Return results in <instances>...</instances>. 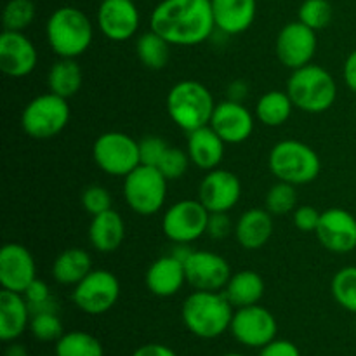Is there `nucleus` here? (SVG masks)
<instances>
[{"label": "nucleus", "mask_w": 356, "mask_h": 356, "mask_svg": "<svg viewBox=\"0 0 356 356\" xmlns=\"http://www.w3.org/2000/svg\"><path fill=\"white\" fill-rule=\"evenodd\" d=\"M169 145L159 136H146L139 141V156H141L143 165L159 167L160 160L163 159Z\"/></svg>", "instance_id": "nucleus-41"}, {"label": "nucleus", "mask_w": 356, "mask_h": 356, "mask_svg": "<svg viewBox=\"0 0 356 356\" xmlns=\"http://www.w3.org/2000/svg\"><path fill=\"white\" fill-rule=\"evenodd\" d=\"M242 197V183L232 170L214 169L200 183L198 200L209 212H229Z\"/></svg>", "instance_id": "nucleus-17"}, {"label": "nucleus", "mask_w": 356, "mask_h": 356, "mask_svg": "<svg viewBox=\"0 0 356 356\" xmlns=\"http://www.w3.org/2000/svg\"><path fill=\"white\" fill-rule=\"evenodd\" d=\"M233 315V305L221 291H195L181 309L186 329L200 339H216L229 330Z\"/></svg>", "instance_id": "nucleus-2"}, {"label": "nucleus", "mask_w": 356, "mask_h": 356, "mask_svg": "<svg viewBox=\"0 0 356 356\" xmlns=\"http://www.w3.org/2000/svg\"><path fill=\"white\" fill-rule=\"evenodd\" d=\"M134 2H136V0H134Z\"/></svg>", "instance_id": "nucleus-49"}, {"label": "nucleus", "mask_w": 356, "mask_h": 356, "mask_svg": "<svg viewBox=\"0 0 356 356\" xmlns=\"http://www.w3.org/2000/svg\"><path fill=\"white\" fill-rule=\"evenodd\" d=\"M211 125L226 145H240L252 136L254 117L240 101H221L216 104Z\"/></svg>", "instance_id": "nucleus-19"}, {"label": "nucleus", "mask_w": 356, "mask_h": 356, "mask_svg": "<svg viewBox=\"0 0 356 356\" xmlns=\"http://www.w3.org/2000/svg\"><path fill=\"white\" fill-rule=\"evenodd\" d=\"M56 356H104V350L92 334L73 330L56 341Z\"/></svg>", "instance_id": "nucleus-32"}, {"label": "nucleus", "mask_w": 356, "mask_h": 356, "mask_svg": "<svg viewBox=\"0 0 356 356\" xmlns=\"http://www.w3.org/2000/svg\"><path fill=\"white\" fill-rule=\"evenodd\" d=\"M343 76H344V82H346V86L356 94V49L351 52L350 56H348L346 63H344Z\"/></svg>", "instance_id": "nucleus-46"}, {"label": "nucleus", "mask_w": 356, "mask_h": 356, "mask_svg": "<svg viewBox=\"0 0 356 356\" xmlns=\"http://www.w3.org/2000/svg\"><path fill=\"white\" fill-rule=\"evenodd\" d=\"M82 205L90 216L103 214V212L110 211L111 209V195L106 188L97 186V184H92V186L86 188L82 193Z\"/></svg>", "instance_id": "nucleus-40"}, {"label": "nucleus", "mask_w": 356, "mask_h": 356, "mask_svg": "<svg viewBox=\"0 0 356 356\" xmlns=\"http://www.w3.org/2000/svg\"><path fill=\"white\" fill-rule=\"evenodd\" d=\"M316 238L327 250L348 254L356 249V218L344 209H329L322 212Z\"/></svg>", "instance_id": "nucleus-18"}, {"label": "nucleus", "mask_w": 356, "mask_h": 356, "mask_svg": "<svg viewBox=\"0 0 356 356\" xmlns=\"http://www.w3.org/2000/svg\"><path fill=\"white\" fill-rule=\"evenodd\" d=\"M92 156L96 165L110 176L125 177L141 165L139 141L125 132H104L94 141Z\"/></svg>", "instance_id": "nucleus-9"}, {"label": "nucleus", "mask_w": 356, "mask_h": 356, "mask_svg": "<svg viewBox=\"0 0 356 356\" xmlns=\"http://www.w3.org/2000/svg\"><path fill=\"white\" fill-rule=\"evenodd\" d=\"M124 197L139 216H153L167 198V179L156 167L139 165L124 177Z\"/></svg>", "instance_id": "nucleus-8"}, {"label": "nucleus", "mask_w": 356, "mask_h": 356, "mask_svg": "<svg viewBox=\"0 0 356 356\" xmlns=\"http://www.w3.org/2000/svg\"><path fill=\"white\" fill-rule=\"evenodd\" d=\"M316 51V31L301 21L287 23L277 37V56L291 70L309 65Z\"/></svg>", "instance_id": "nucleus-14"}, {"label": "nucleus", "mask_w": 356, "mask_h": 356, "mask_svg": "<svg viewBox=\"0 0 356 356\" xmlns=\"http://www.w3.org/2000/svg\"><path fill=\"white\" fill-rule=\"evenodd\" d=\"M37 280V266L30 250L21 243H6L0 250V284L6 291L23 294Z\"/></svg>", "instance_id": "nucleus-15"}, {"label": "nucleus", "mask_w": 356, "mask_h": 356, "mask_svg": "<svg viewBox=\"0 0 356 356\" xmlns=\"http://www.w3.org/2000/svg\"><path fill=\"white\" fill-rule=\"evenodd\" d=\"M149 26L170 45H198L216 28L212 3L211 0H162L153 9Z\"/></svg>", "instance_id": "nucleus-1"}, {"label": "nucleus", "mask_w": 356, "mask_h": 356, "mask_svg": "<svg viewBox=\"0 0 356 356\" xmlns=\"http://www.w3.org/2000/svg\"><path fill=\"white\" fill-rule=\"evenodd\" d=\"M287 94L299 110L306 113H323L336 103L337 83L325 68L309 63L302 68L292 70Z\"/></svg>", "instance_id": "nucleus-5"}, {"label": "nucleus", "mask_w": 356, "mask_h": 356, "mask_svg": "<svg viewBox=\"0 0 356 356\" xmlns=\"http://www.w3.org/2000/svg\"><path fill=\"white\" fill-rule=\"evenodd\" d=\"M37 61V49L23 31L3 30L0 37V70L6 75L14 79L30 75Z\"/></svg>", "instance_id": "nucleus-20"}, {"label": "nucleus", "mask_w": 356, "mask_h": 356, "mask_svg": "<svg viewBox=\"0 0 356 356\" xmlns=\"http://www.w3.org/2000/svg\"><path fill=\"white\" fill-rule=\"evenodd\" d=\"M259 356H301V351L294 343L287 339H273L261 348Z\"/></svg>", "instance_id": "nucleus-44"}, {"label": "nucleus", "mask_w": 356, "mask_h": 356, "mask_svg": "<svg viewBox=\"0 0 356 356\" xmlns=\"http://www.w3.org/2000/svg\"><path fill=\"white\" fill-rule=\"evenodd\" d=\"M125 238V222L117 211L92 216L89 226V242L97 252H115Z\"/></svg>", "instance_id": "nucleus-25"}, {"label": "nucleus", "mask_w": 356, "mask_h": 356, "mask_svg": "<svg viewBox=\"0 0 356 356\" xmlns=\"http://www.w3.org/2000/svg\"><path fill=\"white\" fill-rule=\"evenodd\" d=\"M186 282L183 261L176 256H163L156 259L146 271V287L159 298H170L183 289Z\"/></svg>", "instance_id": "nucleus-22"}, {"label": "nucleus", "mask_w": 356, "mask_h": 356, "mask_svg": "<svg viewBox=\"0 0 356 356\" xmlns=\"http://www.w3.org/2000/svg\"><path fill=\"white\" fill-rule=\"evenodd\" d=\"M207 233L216 240L226 238L232 233V221L228 218V212H212L209 218Z\"/></svg>", "instance_id": "nucleus-43"}, {"label": "nucleus", "mask_w": 356, "mask_h": 356, "mask_svg": "<svg viewBox=\"0 0 356 356\" xmlns=\"http://www.w3.org/2000/svg\"><path fill=\"white\" fill-rule=\"evenodd\" d=\"M6 356H28V351L23 344L14 343L6 350Z\"/></svg>", "instance_id": "nucleus-47"}, {"label": "nucleus", "mask_w": 356, "mask_h": 356, "mask_svg": "<svg viewBox=\"0 0 356 356\" xmlns=\"http://www.w3.org/2000/svg\"><path fill=\"white\" fill-rule=\"evenodd\" d=\"M136 52L138 58L146 68L162 70L167 66L170 59V44L156 31L149 30L143 33L136 42Z\"/></svg>", "instance_id": "nucleus-31"}, {"label": "nucleus", "mask_w": 356, "mask_h": 356, "mask_svg": "<svg viewBox=\"0 0 356 356\" xmlns=\"http://www.w3.org/2000/svg\"><path fill=\"white\" fill-rule=\"evenodd\" d=\"M33 0H9L3 7L2 21L3 28L9 31H23L33 23L35 19Z\"/></svg>", "instance_id": "nucleus-34"}, {"label": "nucleus", "mask_w": 356, "mask_h": 356, "mask_svg": "<svg viewBox=\"0 0 356 356\" xmlns=\"http://www.w3.org/2000/svg\"><path fill=\"white\" fill-rule=\"evenodd\" d=\"M68 99L52 92L33 97L21 113V127L33 139L54 138L68 125Z\"/></svg>", "instance_id": "nucleus-7"}, {"label": "nucleus", "mask_w": 356, "mask_h": 356, "mask_svg": "<svg viewBox=\"0 0 356 356\" xmlns=\"http://www.w3.org/2000/svg\"><path fill=\"white\" fill-rule=\"evenodd\" d=\"M30 330L33 334L35 339L42 341V343H52L58 341L63 336V323L59 320L58 313L54 312H42L31 315L30 320Z\"/></svg>", "instance_id": "nucleus-37"}, {"label": "nucleus", "mask_w": 356, "mask_h": 356, "mask_svg": "<svg viewBox=\"0 0 356 356\" xmlns=\"http://www.w3.org/2000/svg\"><path fill=\"white\" fill-rule=\"evenodd\" d=\"M83 83V73L73 58H61L51 66L47 75L49 92L70 99L80 90Z\"/></svg>", "instance_id": "nucleus-29"}, {"label": "nucleus", "mask_w": 356, "mask_h": 356, "mask_svg": "<svg viewBox=\"0 0 356 356\" xmlns=\"http://www.w3.org/2000/svg\"><path fill=\"white\" fill-rule=\"evenodd\" d=\"M30 306L23 294L3 289L0 292V339L14 343L30 325Z\"/></svg>", "instance_id": "nucleus-24"}, {"label": "nucleus", "mask_w": 356, "mask_h": 356, "mask_svg": "<svg viewBox=\"0 0 356 356\" xmlns=\"http://www.w3.org/2000/svg\"><path fill=\"white\" fill-rule=\"evenodd\" d=\"M222 356H243V355H240V353H228V355H222Z\"/></svg>", "instance_id": "nucleus-48"}, {"label": "nucleus", "mask_w": 356, "mask_h": 356, "mask_svg": "<svg viewBox=\"0 0 356 356\" xmlns=\"http://www.w3.org/2000/svg\"><path fill=\"white\" fill-rule=\"evenodd\" d=\"M214 108L212 94L197 80H181L167 94V113L177 127L186 132L211 124Z\"/></svg>", "instance_id": "nucleus-4"}, {"label": "nucleus", "mask_w": 356, "mask_h": 356, "mask_svg": "<svg viewBox=\"0 0 356 356\" xmlns=\"http://www.w3.org/2000/svg\"><path fill=\"white\" fill-rule=\"evenodd\" d=\"M211 212L200 200H181L167 209L162 219V229L174 243H188L207 233Z\"/></svg>", "instance_id": "nucleus-11"}, {"label": "nucleus", "mask_w": 356, "mask_h": 356, "mask_svg": "<svg viewBox=\"0 0 356 356\" xmlns=\"http://www.w3.org/2000/svg\"><path fill=\"white\" fill-rule=\"evenodd\" d=\"M120 284L108 270H92L73 289V302L87 315H103L110 312L118 301Z\"/></svg>", "instance_id": "nucleus-10"}, {"label": "nucleus", "mask_w": 356, "mask_h": 356, "mask_svg": "<svg viewBox=\"0 0 356 356\" xmlns=\"http://www.w3.org/2000/svg\"><path fill=\"white\" fill-rule=\"evenodd\" d=\"M23 298L26 299L28 306H30L31 315L42 312H58V305H56V299L52 298L51 289L45 282L35 280L26 291L23 292Z\"/></svg>", "instance_id": "nucleus-38"}, {"label": "nucleus", "mask_w": 356, "mask_h": 356, "mask_svg": "<svg viewBox=\"0 0 356 356\" xmlns=\"http://www.w3.org/2000/svg\"><path fill=\"white\" fill-rule=\"evenodd\" d=\"M45 35L52 51L59 58H79L92 42V23L79 7L56 9L45 24Z\"/></svg>", "instance_id": "nucleus-3"}, {"label": "nucleus", "mask_w": 356, "mask_h": 356, "mask_svg": "<svg viewBox=\"0 0 356 356\" xmlns=\"http://www.w3.org/2000/svg\"><path fill=\"white\" fill-rule=\"evenodd\" d=\"M334 17L332 3L329 0H305L299 7V21L312 30H323Z\"/></svg>", "instance_id": "nucleus-35"}, {"label": "nucleus", "mask_w": 356, "mask_h": 356, "mask_svg": "<svg viewBox=\"0 0 356 356\" xmlns=\"http://www.w3.org/2000/svg\"><path fill=\"white\" fill-rule=\"evenodd\" d=\"M139 10L134 0H101L97 9V26L113 42L134 37L139 28Z\"/></svg>", "instance_id": "nucleus-16"}, {"label": "nucleus", "mask_w": 356, "mask_h": 356, "mask_svg": "<svg viewBox=\"0 0 356 356\" xmlns=\"http://www.w3.org/2000/svg\"><path fill=\"white\" fill-rule=\"evenodd\" d=\"M233 337L247 348H263L277 339L278 323L270 309L259 305L238 308L229 325Z\"/></svg>", "instance_id": "nucleus-12"}, {"label": "nucleus", "mask_w": 356, "mask_h": 356, "mask_svg": "<svg viewBox=\"0 0 356 356\" xmlns=\"http://www.w3.org/2000/svg\"><path fill=\"white\" fill-rule=\"evenodd\" d=\"M330 287L337 305L356 315V266H346L337 271Z\"/></svg>", "instance_id": "nucleus-33"}, {"label": "nucleus", "mask_w": 356, "mask_h": 356, "mask_svg": "<svg viewBox=\"0 0 356 356\" xmlns=\"http://www.w3.org/2000/svg\"><path fill=\"white\" fill-rule=\"evenodd\" d=\"M236 240L247 250H257L268 243L273 235L271 212L264 209H250L240 216L235 229Z\"/></svg>", "instance_id": "nucleus-26"}, {"label": "nucleus", "mask_w": 356, "mask_h": 356, "mask_svg": "<svg viewBox=\"0 0 356 356\" xmlns=\"http://www.w3.org/2000/svg\"><path fill=\"white\" fill-rule=\"evenodd\" d=\"M292 103L291 96L282 90H270V92L263 94L256 104V115L259 122H263L268 127H278V125L285 124L291 118Z\"/></svg>", "instance_id": "nucleus-30"}, {"label": "nucleus", "mask_w": 356, "mask_h": 356, "mask_svg": "<svg viewBox=\"0 0 356 356\" xmlns=\"http://www.w3.org/2000/svg\"><path fill=\"white\" fill-rule=\"evenodd\" d=\"M225 296L232 302L233 308H245L254 306L263 299L264 280L259 273L252 270H243L232 275L225 287Z\"/></svg>", "instance_id": "nucleus-27"}, {"label": "nucleus", "mask_w": 356, "mask_h": 356, "mask_svg": "<svg viewBox=\"0 0 356 356\" xmlns=\"http://www.w3.org/2000/svg\"><path fill=\"white\" fill-rule=\"evenodd\" d=\"M270 169L278 181L298 186L315 181L322 170V162L315 149L306 143L285 139L271 148Z\"/></svg>", "instance_id": "nucleus-6"}, {"label": "nucleus", "mask_w": 356, "mask_h": 356, "mask_svg": "<svg viewBox=\"0 0 356 356\" xmlns=\"http://www.w3.org/2000/svg\"><path fill=\"white\" fill-rule=\"evenodd\" d=\"M298 204V193H296L294 184L278 181L277 184L270 188L266 195V211L275 216H284L294 211Z\"/></svg>", "instance_id": "nucleus-36"}, {"label": "nucleus", "mask_w": 356, "mask_h": 356, "mask_svg": "<svg viewBox=\"0 0 356 356\" xmlns=\"http://www.w3.org/2000/svg\"><path fill=\"white\" fill-rule=\"evenodd\" d=\"M92 271V259L83 249H66L52 263V277L61 285H76Z\"/></svg>", "instance_id": "nucleus-28"}, {"label": "nucleus", "mask_w": 356, "mask_h": 356, "mask_svg": "<svg viewBox=\"0 0 356 356\" xmlns=\"http://www.w3.org/2000/svg\"><path fill=\"white\" fill-rule=\"evenodd\" d=\"M190 163L191 160L188 152H183V149L176 148V146H169V149L165 152L163 159L160 160L156 169L163 174V177L167 181H174L179 179V177H183L186 174Z\"/></svg>", "instance_id": "nucleus-39"}, {"label": "nucleus", "mask_w": 356, "mask_h": 356, "mask_svg": "<svg viewBox=\"0 0 356 356\" xmlns=\"http://www.w3.org/2000/svg\"><path fill=\"white\" fill-rule=\"evenodd\" d=\"M225 145L218 132L211 127L197 129V131L188 132V155H190L191 163L204 170L218 169L219 163L222 162L225 156Z\"/></svg>", "instance_id": "nucleus-23"}, {"label": "nucleus", "mask_w": 356, "mask_h": 356, "mask_svg": "<svg viewBox=\"0 0 356 356\" xmlns=\"http://www.w3.org/2000/svg\"><path fill=\"white\" fill-rule=\"evenodd\" d=\"M322 214L312 205H301L294 211V225L296 228L305 233H315L318 228V222Z\"/></svg>", "instance_id": "nucleus-42"}, {"label": "nucleus", "mask_w": 356, "mask_h": 356, "mask_svg": "<svg viewBox=\"0 0 356 356\" xmlns=\"http://www.w3.org/2000/svg\"><path fill=\"white\" fill-rule=\"evenodd\" d=\"M216 28L226 35L249 30L256 19L257 0H211Z\"/></svg>", "instance_id": "nucleus-21"}, {"label": "nucleus", "mask_w": 356, "mask_h": 356, "mask_svg": "<svg viewBox=\"0 0 356 356\" xmlns=\"http://www.w3.org/2000/svg\"><path fill=\"white\" fill-rule=\"evenodd\" d=\"M183 264L186 282L195 291H222L232 278L228 261L209 250H191Z\"/></svg>", "instance_id": "nucleus-13"}, {"label": "nucleus", "mask_w": 356, "mask_h": 356, "mask_svg": "<svg viewBox=\"0 0 356 356\" xmlns=\"http://www.w3.org/2000/svg\"><path fill=\"white\" fill-rule=\"evenodd\" d=\"M132 356H177L176 351L170 350L169 346H163V344H145V346L138 348V350L132 353Z\"/></svg>", "instance_id": "nucleus-45"}]
</instances>
